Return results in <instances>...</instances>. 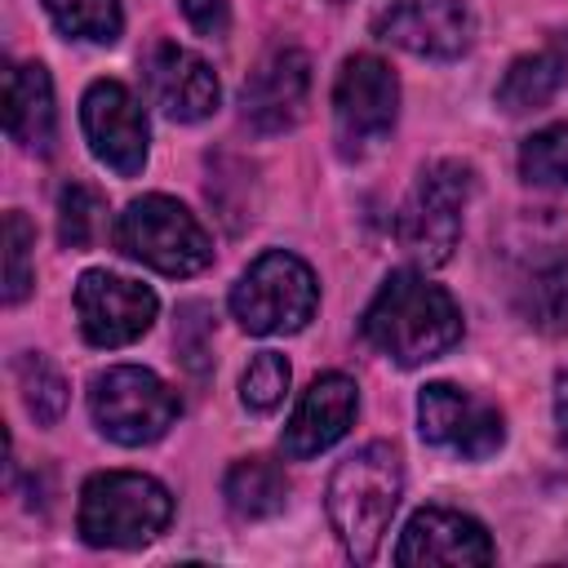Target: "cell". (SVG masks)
<instances>
[{
    "instance_id": "cell-5",
    "label": "cell",
    "mask_w": 568,
    "mask_h": 568,
    "mask_svg": "<svg viewBox=\"0 0 568 568\" xmlns=\"http://www.w3.org/2000/svg\"><path fill=\"white\" fill-rule=\"evenodd\" d=\"M115 248L160 275H195L213 262L209 231L173 195L133 200L115 222Z\"/></svg>"
},
{
    "instance_id": "cell-12",
    "label": "cell",
    "mask_w": 568,
    "mask_h": 568,
    "mask_svg": "<svg viewBox=\"0 0 568 568\" xmlns=\"http://www.w3.org/2000/svg\"><path fill=\"white\" fill-rule=\"evenodd\" d=\"M373 31L417 58H462L475 40V13L466 0H390Z\"/></svg>"
},
{
    "instance_id": "cell-6",
    "label": "cell",
    "mask_w": 568,
    "mask_h": 568,
    "mask_svg": "<svg viewBox=\"0 0 568 568\" xmlns=\"http://www.w3.org/2000/svg\"><path fill=\"white\" fill-rule=\"evenodd\" d=\"M315 306H320L315 271L284 248L262 253L231 288V315L240 320L244 333H257V337L306 328Z\"/></svg>"
},
{
    "instance_id": "cell-16",
    "label": "cell",
    "mask_w": 568,
    "mask_h": 568,
    "mask_svg": "<svg viewBox=\"0 0 568 568\" xmlns=\"http://www.w3.org/2000/svg\"><path fill=\"white\" fill-rule=\"evenodd\" d=\"M355 413H359V390H355L351 377H342V373L315 377L302 390V399H297V408L284 426V457L302 462V457H315V453L333 448L355 426Z\"/></svg>"
},
{
    "instance_id": "cell-2",
    "label": "cell",
    "mask_w": 568,
    "mask_h": 568,
    "mask_svg": "<svg viewBox=\"0 0 568 568\" xmlns=\"http://www.w3.org/2000/svg\"><path fill=\"white\" fill-rule=\"evenodd\" d=\"M404 493V462L399 448L386 439L364 444L359 453H351L346 462H337L333 479H328V524L342 541V550L359 564H368L390 528V515L399 506Z\"/></svg>"
},
{
    "instance_id": "cell-3",
    "label": "cell",
    "mask_w": 568,
    "mask_h": 568,
    "mask_svg": "<svg viewBox=\"0 0 568 568\" xmlns=\"http://www.w3.org/2000/svg\"><path fill=\"white\" fill-rule=\"evenodd\" d=\"M173 519V497L160 479L142 470H102L80 488L75 528L98 550H138L164 532Z\"/></svg>"
},
{
    "instance_id": "cell-14",
    "label": "cell",
    "mask_w": 568,
    "mask_h": 568,
    "mask_svg": "<svg viewBox=\"0 0 568 568\" xmlns=\"http://www.w3.org/2000/svg\"><path fill=\"white\" fill-rule=\"evenodd\" d=\"M142 75H146L151 102H155L169 120H182V124H195V120L213 115V106H217V98H222L213 67H209L200 53H191V49H182V44H173V40H160V44L146 53Z\"/></svg>"
},
{
    "instance_id": "cell-30",
    "label": "cell",
    "mask_w": 568,
    "mask_h": 568,
    "mask_svg": "<svg viewBox=\"0 0 568 568\" xmlns=\"http://www.w3.org/2000/svg\"><path fill=\"white\" fill-rule=\"evenodd\" d=\"M333 4H342V0H333Z\"/></svg>"
},
{
    "instance_id": "cell-28",
    "label": "cell",
    "mask_w": 568,
    "mask_h": 568,
    "mask_svg": "<svg viewBox=\"0 0 568 568\" xmlns=\"http://www.w3.org/2000/svg\"><path fill=\"white\" fill-rule=\"evenodd\" d=\"M182 18L200 31V36H226L231 27V13H226V0H178Z\"/></svg>"
},
{
    "instance_id": "cell-25",
    "label": "cell",
    "mask_w": 568,
    "mask_h": 568,
    "mask_svg": "<svg viewBox=\"0 0 568 568\" xmlns=\"http://www.w3.org/2000/svg\"><path fill=\"white\" fill-rule=\"evenodd\" d=\"M173 346H178V359L191 377H209V368H213V311L204 302H182L178 306Z\"/></svg>"
},
{
    "instance_id": "cell-7",
    "label": "cell",
    "mask_w": 568,
    "mask_h": 568,
    "mask_svg": "<svg viewBox=\"0 0 568 568\" xmlns=\"http://www.w3.org/2000/svg\"><path fill=\"white\" fill-rule=\"evenodd\" d=\"M89 413L98 422V430L124 448H142L155 444L182 413L178 390L155 377L151 368L138 364H115L106 373L93 377L89 386Z\"/></svg>"
},
{
    "instance_id": "cell-8",
    "label": "cell",
    "mask_w": 568,
    "mask_h": 568,
    "mask_svg": "<svg viewBox=\"0 0 568 568\" xmlns=\"http://www.w3.org/2000/svg\"><path fill=\"white\" fill-rule=\"evenodd\" d=\"M399 115V80L395 71L373 58V53H355L342 62L337 84H333V129L342 151L359 155L364 146L382 142L390 133Z\"/></svg>"
},
{
    "instance_id": "cell-4",
    "label": "cell",
    "mask_w": 568,
    "mask_h": 568,
    "mask_svg": "<svg viewBox=\"0 0 568 568\" xmlns=\"http://www.w3.org/2000/svg\"><path fill=\"white\" fill-rule=\"evenodd\" d=\"M475 195V169L466 160H435L417 173L408 200L395 213V240L417 266H444L462 240V213Z\"/></svg>"
},
{
    "instance_id": "cell-10",
    "label": "cell",
    "mask_w": 568,
    "mask_h": 568,
    "mask_svg": "<svg viewBox=\"0 0 568 568\" xmlns=\"http://www.w3.org/2000/svg\"><path fill=\"white\" fill-rule=\"evenodd\" d=\"M80 124L89 151L120 178H138L146 164V115L120 80H93L80 98Z\"/></svg>"
},
{
    "instance_id": "cell-22",
    "label": "cell",
    "mask_w": 568,
    "mask_h": 568,
    "mask_svg": "<svg viewBox=\"0 0 568 568\" xmlns=\"http://www.w3.org/2000/svg\"><path fill=\"white\" fill-rule=\"evenodd\" d=\"M49 18L58 22L62 36L93 40V44H115L124 31L120 0H44Z\"/></svg>"
},
{
    "instance_id": "cell-20",
    "label": "cell",
    "mask_w": 568,
    "mask_h": 568,
    "mask_svg": "<svg viewBox=\"0 0 568 568\" xmlns=\"http://www.w3.org/2000/svg\"><path fill=\"white\" fill-rule=\"evenodd\" d=\"M519 315L537 333H568V257L541 266L524 293H519Z\"/></svg>"
},
{
    "instance_id": "cell-17",
    "label": "cell",
    "mask_w": 568,
    "mask_h": 568,
    "mask_svg": "<svg viewBox=\"0 0 568 568\" xmlns=\"http://www.w3.org/2000/svg\"><path fill=\"white\" fill-rule=\"evenodd\" d=\"M4 129L22 151L49 155L58 142V111H53V80L40 62H18L4 80Z\"/></svg>"
},
{
    "instance_id": "cell-19",
    "label": "cell",
    "mask_w": 568,
    "mask_h": 568,
    "mask_svg": "<svg viewBox=\"0 0 568 568\" xmlns=\"http://www.w3.org/2000/svg\"><path fill=\"white\" fill-rule=\"evenodd\" d=\"M564 71H559V58L555 53H524L506 67L501 84H497V106L510 111V115H528V111H541L555 89H559Z\"/></svg>"
},
{
    "instance_id": "cell-9",
    "label": "cell",
    "mask_w": 568,
    "mask_h": 568,
    "mask_svg": "<svg viewBox=\"0 0 568 568\" xmlns=\"http://www.w3.org/2000/svg\"><path fill=\"white\" fill-rule=\"evenodd\" d=\"M417 426H422L426 444L448 448V453L470 457V462L493 457L501 448V439H506L501 413L488 399H479V395H470V390H462L453 382L422 386V395H417Z\"/></svg>"
},
{
    "instance_id": "cell-24",
    "label": "cell",
    "mask_w": 568,
    "mask_h": 568,
    "mask_svg": "<svg viewBox=\"0 0 568 568\" xmlns=\"http://www.w3.org/2000/svg\"><path fill=\"white\" fill-rule=\"evenodd\" d=\"M102 213H106V200L93 186L67 182L58 191V240H62V248H89L102 231Z\"/></svg>"
},
{
    "instance_id": "cell-13",
    "label": "cell",
    "mask_w": 568,
    "mask_h": 568,
    "mask_svg": "<svg viewBox=\"0 0 568 568\" xmlns=\"http://www.w3.org/2000/svg\"><path fill=\"white\" fill-rule=\"evenodd\" d=\"M311 58L302 49H275L240 89V115L253 133H288L306 115Z\"/></svg>"
},
{
    "instance_id": "cell-29",
    "label": "cell",
    "mask_w": 568,
    "mask_h": 568,
    "mask_svg": "<svg viewBox=\"0 0 568 568\" xmlns=\"http://www.w3.org/2000/svg\"><path fill=\"white\" fill-rule=\"evenodd\" d=\"M555 439L568 457V373L555 377Z\"/></svg>"
},
{
    "instance_id": "cell-21",
    "label": "cell",
    "mask_w": 568,
    "mask_h": 568,
    "mask_svg": "<svg viewBox=\"0 0 568 568\" xmlns=\"http://www.w3.org/2000/svg\"><path fill=\"white\" fill-rule=\"evenodd\" d=\"M519 178L528 186H550L568 191V120L537 129L519 146Z\"/></svg>"
},
{
    "instance_id": "cell-18",
    "label": "cell",
    "mask_w": 568,
    "mask_h": 568,
    "mask_svg": "<svg viewBox=\"0 0 568 568\" xmlns=\"http://www.w3.org/2000/svg\"><path fill=\"white\" fill-rule=\"evenodd\" d=\"M222 497H226L231 515L244 519V524L248 519H271L288 501V475L271 457H240V462L226 466Z\"/></svg>"
},
{
    "instance_id": "cell-27",
    "label": "cell",
    "mask_w": 568,
    "mask_h": 568,
    "mask_svg": "<svg viewBox=\"0 0 568 568\" xmlns=\"http://www.w3.org/2000/svg\"><path fill=\"white\" fill-rule=\"evenodd\" d=\"M288 359L284 355H275V351H262V355H253L248 359V368H244V377H240V404L248 408V413H271V408H280V399H284V390H288Z\"/></svg>"
},
{
    "instance_id": "cell-15",
    "label": "cell",
    "mask_w": 568,
    "mask_h": 568,
    "mask_svg": "<svg viewBox=\"0 0 568 568\" xmlns=\"http://www.w3.org/2000/svg\"><path fill=\"white\" fill-rule=\"evenodd\" d=\"M395 564L404 568H426V564H493V541L479 519L448 510V506H426L408 519Z\"/></svg>"
},
{
    "instance_id": "cell-26",
    "label": "cell",
    "mask_w": 568,
    "mask_h": 568,
    "mask_svg": "<svg viewBox=\"0 0 568 568\" xmlns=\"http://www.w3.org/2000/svg\"><path fill=\"white\" fill-rule=\"evenodd\" d=\"M31 248H36L31 222L18 209H9L4 213V306H18L31 293V284H36Z\"/></svg>"
},
{
    "instance_id": "cell-23",
    "label": "cell",
    "mask_w": 568,
    "mask_h": 568,
    "mask_svg": "<svg viewBox=\"0 0 568 568\" xmlns=\"http://www.w3.org/2000/svg\"><path fill=\"white\" fill-rule=\"evenodd\" d=\"M13 373H18V390H22L27 413H31L40 426H53V422L67 413V377H62L44 355H36V351L18 355Z\"/></svg>"
},
{
    "instance_id": "cell-11",
    "label": "cell",
    "mask_w": 568,
    "mask_h": 568,
    "mask_svg": "<svg viewBox=\"0 0 568 568\" xmlns=\"http://www.w3.org/2000/svg\"><path fill=\"white\" fill-rule=\"evenodd\" d=\"M75 315L80 333L93 346H129L138 342L155 320V293L138 280L111 275V271H84L75 284Z\"/></svg>"
},
{
    "instance_id": "cell-1",
    "label": "cell",
    "mask_w": 568,
    "mask_h": 568,
    "mask_svg": "<svg viewBox=\"0 0 568 568\" xmlns=\"http://www.w3.org/2000/svg\"><path fill=\"white\" fill-rule=\"evenodd\" d=\"M359 333L373 351L395 359L399 368H417L462 337V311L448 288L430 284L417 271H390L368 302Z\"/></svg>"
}]
</instances>
